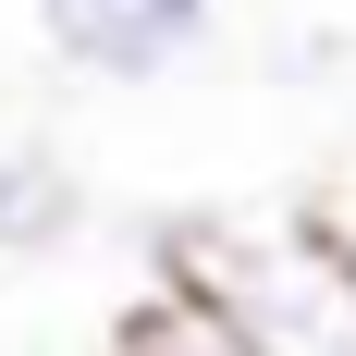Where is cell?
Segmentation results:
<instances>
[{
    "instance_id": "6da1fadb",
    "label": "cell",
    "mask_w": 356,
    "mask_h": 356,
    "mask_svg": "<svg viewBox=\"0 0 356 356\" xmlns=\"http://www.w3.org/2000/svg\"><path fill=\"white\" fill-rule=\"evenodd\" d=\"M147 283L197 295L246 356H356V234L320 209H160Z\"/></svg>"
},
{
    "instance_id": "7a4b0ae2",
    "label": "cell",
    "mask_w": 356,
    "mask_h": 356,
    "mask_svg": "<svg viewBox=\"0 0 356 356\" xmlns=\"http://www.w3.org/2000/svg\"><path fill=\"white\" fill-rule=\"evenodd\" d=\"M221 0H37V37L74 86H172L209 49Z\"/></svg>"
},
{
    "instance_id": "3957f363",
    "label": "cell",
    "mask_w": 356,
    "mask_h": 356,
    "mask_svg": "<svg viewBox=\"0 0 356 356\" xmlns=\"http://www.w3.org/2000/svg\"><path fill=\"white\" fill-rule=\"evenodd\" d=\"M86 234V172L62 136H0V270H37Z\"/></svg>"
},
{
    "instance_id": "277c9868",
    "label": "cell",
    "mask_w": 356,
    "mask_h": 356,
    "mask_svg": "<svg viewBox=\"0 0 356 356\" xmlns=\"http://www.w3.org/2000/svg\"><path fill=\"white\" fill-rule=\"evenodd\" d=\"M99 356H246V344H234V332H221L209 307H197V295H172V283H147L136 307H123V320L99 332Z\"/></svg>"
},
{
    "instance_id": "5b68a950",
    "label": "cell",
    "mask_w": 356,
    "mask_h": 356,
    "mask_svg": "<svg viewBox=\"0 0 356 356\" xmlns=\"http://www.w3.org/2000/svg\"><path fill=\"white\" fill-rule=\"evenodd\" d=\"M356 74V37L344 25H295V37H270V86H344Z\"/></svg>"
},
{
    "instance_id": "8992f818",
    "label": "cell",
    "mask_w": 356,
    "mask_h": 356,
    "mask_svg": "<svg viewBox=\"0 0 356 356\" xmlns=\"http://www.w3.org/2000/svg\"><path fill=\"white\" fill-rule=\"evenodd\" d=\"M344 234H356V221H344Z\"/></svg>"
}]
</instances>
